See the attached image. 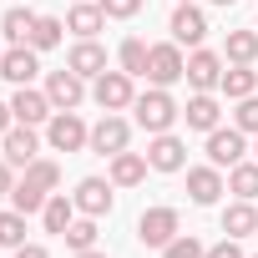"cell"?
Returning a JSON list of instances; mask_svg holds the SVG:
<instances>
[{"mask_svg":"<svg viewBox=\"0 0 258 258\" xmlns=\"http://www.w3.org/2000/svg\"><path fill=\"white\" fill-rule=\"evenodd\" d=\"M16 258H51V253H46L41 243H21V248H16Z\"/></svg>","mask_w":258,"mask_h":258,"instance_id":"37","label":"cell"},{"mask_svg":"<svg viewBox=\"0 0 258 258\" xmlns=\"http://www.w3.org/2000/svg\"><path fill=\"white\" fill-rule=\"evenodd\" d=\"M46 96H51L56 111H76V106L86 101V76H76L71 66H66V71H51V76H46Z\"/></svg>","mask_w":258,"mask_h":258,"instance_id":"7","label":"cell"},{"mask_svg":"<svg viewBox=\"0 0 258 258\" xmlns=\"http://www.w3.org/2000/svg\"><path fill=\"white\" fill-rule=\"evenodd\" d=\"M61 238H66L76 253H81V248H96V218H76V223H71Z\"/></svg>","mask_w":258,"mask_h":258,"instance_id":"32","label":"cell"},{"mask_svg":"<svg viewBox=\"0 0 258 258\" xmlns=\"http://www.w3.org/2000/svg\"><path fill=\"white\" fill-rule=\"evenodd\" d=\"M218 91H223V96H233V101H243V96H253V91H258V71H253V66H228Z\"/></svg>","mask_w":258,"mask_h":258,"instance_id":"24","label":"cell"},{"mask_svg":"<svg viewBox=\"0 0 258 258\" xmlns=\"http://www.w3.org/2000/svg\"><path fill=\"white\" fill-rule=\"evenodd\" d=\"M41 71V61H36V46H11L6 56H0V76L6 81H16V86H31V76Z\"/></svg>","mask_w":258,"mask_h":258,"instance_id":"16","label":"cell"},{"mask_svg":"<svg viewBox=\"0 0 258 258\" xmlns=\"http://www.w3.org/2000/svg\"><path fill=\"white\" fill-rule=\"evenodd\" d=\"M132 111H137V126H142V132H172V121L182 116V106L167 96V86H152V91H142L137 101H132Z\"/></svg>","mask_w":258,"mask_h":258,"instance_id":"1","label":"cell"},{"mask_svg":"<svg viewBox=\"0 0 258 258\" xmlns=\"http://www.w3.org/2000/svg\"><path fill=\"white\" fill-rule=\"evenodd\" d=\"M213 6H238V0H213Z\"/></svg>","mask_w":258,"mask_h":258,"instance_id":"41","label":"cell"},{"mask_svg":"<svg viewBox=\"0 0 258 258\" xmlns=\"http://www.w3.org/2000/svg\"><path fill=\"white\" fill-rule=\"evenodd\" d=\"M0 56H6V51H0Z\"/></svg>","mask_w":258,"mask_h":258,"instance_id":"43","label":"cell"},{"mask_svg":"<svg viewBox=\"0 0 258 258\" xmlns=\"http://www.w3.org/2000/svg\"><path fill=\"white\" fill-rule=\"evenodd\" d=\"M223 192H228V182H223L218 167H187V198H192L198 208H213Z\"/></svg>","mask_w":258,"mask_h":258,"instance_id":"14","label":"cell"},{"mask_svg":"<svg viewBox=\"0 0 258 258\" xmlns=\"http://www.w3.org/2000/svg\"><path fill=\"white\" fill-rule=\"evenodd\" d=\"M187 86L192 91H218L223 86V56L218 51H192L187 56Z\"/></svg>","mask_w":258,"mask_h":258,"instance_id":"12","label":"cell"},{"mask_svg":"<svg viewBox=\"0 0 258 258\" xmlns=\"http://www.w3.org/2000/svg\"><path fill=\"white\" fill-rule=\"evenodd\" d=\"M41 223H46V233H66V228L76 223V198L51 192V198H46V208H41Z\"/></svg>","mask_w":258,"mask_h":258,"instance_id":"21","label":"cell"},{"mask_svg":"<svg viewBox=\"0 0 258 258\" xmlns=\"http://www.w3.org/2000/svg\"><path fill=\"white\" fill-rule=\"evenodd\" d=\"M46 198H51V192H41V187H36V182H26V177L11 187V203H16V213H26V218H31V213H41V208H46Z\"/></svg>","mask_w":258,"mask_h":258,"instance_id":"30","label":"cell"},{"mask_svg":"<svg viewBox=\"0 0 258 258\" xmlns=\"http://www.w3.org/2000/svg\"><path fill=\"white\" fill-rule=\"evenodd\" d=\"M243 137L248 132H238V126H213V132H208V162L213 167H238L248 157V142Z\"/></svg>","mask_w":258,"mask_h":258,"instance_id":"6","label":"cell"},{"mask_svg":"<svg viewBox=\"0 0 258 258\" xmlns=\"http://www.w3.org/2000/svg\"><path fill=\"white\" fill-rule=\"evenodd\" d=\"M26 182H36L41 192H56L61 187V167L51 157H36V162H26Z\"/></svg>","mask_w":258,"mask_h":258,"instance_id":"29","label":"cell"},{"mask_svg":"<svg viewBox=\"0 0 258 258\" xmlns=\"http://www.w3.org/2000/svg\"><path fill=\"white\" fill-rule=\"evenodd\" d=\"M203 258H243V248H238V238H223V243H213Z\"/></svg>","mask_w":258,"mask_h":258,"instance_id":"36","label":"cell"},{"mask_svg":"<svg viewBox=\"0 0 258 258\" xmlns=\"http://www.w3.org/2000/svg\"><path fill=\"white\" fill-rule=\"evenodd\" d=\"M106 26V11H101V0H96V6H86V0H81V6H71V16H66V31H76L81 41H96V31Z\"/></svg>","mask_w":258,"mask_h":258,"instance_id":"20","label":"cell"},{"mask_svg":"<svg viewBox=\"0 0 258 258\" xmlns=\"http://www.w3.org/2000/svg\"><path fill=\"white\" fill-rule=\"evenodd\" d=\"M167 31H172L177 46H198V41L208 36V16L192 6V0H182V6L172 11V21H167Z\"/></svg>","mask_w":258,"mask_h":258,"instance_id":"11","label":"cell"},{"mask_svg":"<svg viewBox=\"0 0 258 258\" xmlns=\"http://www.w3.org/2000/svg\"><path fill=\"white\" fill-rule=\"evenodd\" d=\"M0 31H6V41H11V46H26V41H31V31H36V11L11 6L6 16H0Z\"/></svg>","mask_w":258,"mask_h":258,"instance_id":"23","label":"cell"},{"mask_svg":"<svg viewBox=\"0 0 258 258\" xmlns=\"http://www.w3.org/2000/svg\"><path fill=\"white\" fill-rule=\"evenodd\" d=\"M233 126H238V132H253V137H258V96H243V101H238Z\"/></svg>","mask_w":258,"mask_h":258,"instance_id":"33","label":"cell"},{"mask_svg":"<svg viewBox=\"0 0 258 258\" xmlns=\"http://www.w3.org/2000/svg\"><path fill=\"white\" fill-rule=\"evenodd\" d=\"M126 142H132V126H126L116 111H106V116L91 126V152H101V157H116V152H126Z\"/></svg>","mask_w":258,"mask_h":258,"instance_id":"8","label":"cell"},{"mask_svg":"<svg viewBox=\"0 0 258 258\" xmlns=\"http://www.w3.org/2000/svg\"><path fill=\"white\" fill-rule=\"evenodd\" d=\"M11 126H16V111H11V101H0V137H6Z\"/></svg>","mask_w":258,"mask_h":258,"instance_id":"38","label":"cell"},{"mask_svg":"<svg viewBox=\"0 0 258 258\" xmlns=\"http://www.w3.org/2000/svg\"><path fill=\"white\" fill-rule=\"evenodd\" d=\"M91 101H96L101 111H126V106L137 101V86H132L126 71H101V76L91 81Z\"/></svg>","mask_w":258,"mask_h":258,"instance_id":"2","label":"cell"},{"mask_svg":"<svg viewBox=\"0 0 258 258\" xmlns=\"http://www.w3.org/2000/svg\"><path fill=\"white\" fill-rule=\"evenodd\" d=\"M26 243V213H0V248H21Z\"/></svg>","mask_w":258,"mask_h":258,"instance_id":"31","label":"cell"},{"mask_svg":"<svg viewBox=\"0 0 258 258\" xmlns=\"http://www.w3.org/2000/svg\"><path fill=\"white\" fill-rule=\"evenodd\" d=\"M66 66H71L76 76H86V81H96V76L106 71V51H101L96 41H76V46H71V56H66Z\"/></svg>","mask_w":258,"mask_h":258,"instance_id":"18","label":"cell"},{"mask_svg":"<svg viewBox=\"0 0 258 258\" xmlns=\"http://www.w3.org/2000/svg\"><path fill=\"white\" fill-rule=\"evenodd\" d=\"M253 162H258V142H253Z\"/></svg>","mask_w":258,"mask_h":258,"instance_id":"42","label":"cell"},{"mask_svg":"<svg viewBox=\"0 0 258 258\" xmlns=\"http://www.w3.org/2000/svg\"><path fill=\"white\" fill-rule=\"evenodd\" d=\"M223 233H228V238H248V233H258V208H253L248 198H238L233 208H223Z\"/></svg>","mask_w":258,"mask_h":258,"instance_id":"22","label":"cell"},{"mask_svg":"<svg viewBox=\"0 0 258 258\" xmlns=\"http://www.w3.org/2000/svg\"><path fill=\"white\" fill-rule=\"evenodd\" d=\"M223 56H228L233 66H253V61H258V31H228Z\"/></svg>","mask_w":258,"mask_h":258,"instance_id":"25","label":"cell"},{"mask_svg":"<svg viewBox=\"0 0 258 258\" xmlns=\"http://www.w3.org/2000/svg\"><path fill=\"white\" fill-rule=\"evenodd\" d=\"M182 116H187L192 132H213V126L223 121V106H218V96H213V91H198V96H187Z\"/></svg>","mask_w":258,"mask_h":258,"instance_id":"17","label":"cell"},{"mask_svg":"<svg viewBox=\"0 0 258 258\" xmlns=\"http://www.w3.org/2000/svg\"><path fill=\"white\" fill-rule=\"evenodd\" d=\"M147 152H116L111 157V187H137L142 177H147Z\"/></svg>","mask_w":258,"mask_h":258,"instance_id":"19","label":"cell"},{"mask_svg":"<svg viewBox=\"0 0 258 258\" xmlns=\"http://www.w3.org/2000/svg\"><path fill=\"white\" fill-rule=\"evenodd\" d=\"M61 36H66V21H56V16H36V31H31V41H26V46L51 51V46H61Z\"/></svg>","mask_w":258,"mask_h":258,"instance_id":"27","label":"cell"},{"mask_svg":"<svg viewBox=\"0 0 258 258\" xmlns=\"http://www.w3.org/2000/svg\"><path fill=\"white\" fill-rule=\"evenodd\" d=\"M46 142H51L56 152H81V147H91V126H86L76 111H56V116L46 121Z\"/></svg>","mask_w":258,"mask_h":258,"instance_id":"3","label":"cell"},{"mask_svg":"<svg viewBox=\"0 0 258 258\" xmlns=\"http://www.w3.org/2000/svg\"><path fill=\"white\" fill-rule=\"evenodd\" d=\"M101 11H106V21H132L142 11V0H101Z\"/></svg>","mask_w":258,"mask_h":258,"instance_id":"35","label":"cell"},{"mask_svg":"<svg viewBox=\"0 0 258 258\" xmlns=\"http://www.w3.org/2000/svg\"><path fill=\"white\" fill-rule=\"evenodd\" d=\"M11 187H16V182H11V162L0 157V198H11Z\"/></svg>","mask_w":258,"mask_h":258,"instance_id":"39","label":"cell"},{"mask_svg":"<svg viewBox=\"0 0 258 258\" xmlns=\"http://www.w3.org/2000/svg\"><path fill=\"white\" fill-rule=\"evenodd\" d=\"M147 162H152V172H182L187 167V142L172 137V132H157L152 147H147Z\"/></svg>","mask_w":258,"mask_h":258,"instance_id":"10","label":"cell"},{"mask_svg":"<svg viewBox=\"0 0 258 258\" xmlns=\"http://www.w3.org/2000/svg\"><path fill=\"white\" fill-rule=\"evenodd\" d=\"M11 111H16V121H21V126H41V121H51V116H56L51 96H46V91H31V86H16Z\"/></svg>","mask_w":258,"mask_h":258,"instance_id":"9","label":"cell"},{"mask_svg":"<svg viewBox=\"0 0 258 258\" xmlns=\"http://www.w3.org/2000/svg\"><path fill=\"white\" fill-rule=\"evenodd\" d=\"M71 198H76V213L101 218V213H111V177H81Z\"/></svg>","mask_w":258,"mask_h":258,"instance_id":"13","label":"cell"},{"mask_svg":"<svg viewBox=\"0 0 258 258\" xmlns=\"http://www.w3.org/2000/svg\"><path fill=\"white\" fill-rule=\"evenodd\" d=\"M116 56H121V71H126V76H147V56H152V46H147L142 36H126Z\"/></svg>","mask_w":258,"mask_h":258,"instance_id":"26","label":"cell"},{"mask_svg":"<svg viewBox=\"0 0 258 258\" xmlns=\"http://www.w3.org/2000/svg\"><path fill=\"white\" fill-rule=\"evenodd\" d=\"M76 258H106V253H96V248H81V253H76Z\"/></svg>","mask_w":258,"mask_h":258,"instance_id":"40","label":"cell"},{"mask_svg":"<svg viewBox=\"0 0 258 258\" xmlns=\"http://www.w3.org/2000/svg\"><path fill=\"white\" fill-rule=\"evenodd\" d=\"M0 152H6V162L11 167H26V162H36V152H41V142H36V126H11L6 137H0Z\"/></svg>","mask_w":258,"mask_h":258,"instance_id":"15","label":"cell"},{"mask_svg":"<svg viewBox=\"0 0 258 258\" xmlns=\"http://www.w3.org/2000/svg\"><path fill=\"white\" fill-rule=\"evenodd\" d=\"M228 192H238V198H258V162H238V167H228Z\"/></svg>","mask_w":258,"mask_h":258,"instance_id":"28","label":"cell"},{"mask_svg":"<svg viewBox=\"0 0 258 258\" xmlns=\"http://www.w3.org/2000/svg\"><path fill=\"white\" fill-rule=\"evenodd\" d=\"M177 228H182L177 208H147V213L137 218V238H142V248H167V243L177 238Z\"/></svg>","mask_w":258,"mask_h":258,"instance_id":"5","label":"cell"},{"mask_svg":"<svg viewBox=\"0 0 258 258\" xmlns=\"http://www.w3.org/2000/svg\"><path fill=\"white\" fill-rule=\"evenodd\" d=\"M182 76H187V56H182V46H177V41L152 46V56H147V81H152V86H172V81H182Z\"/></svg>","mask_w":258,"mask_h":258,"instance_id":"4","label":"cell"},{"mask_svg":"<svg viewBox=\"0 0 258 258\" xmlns=\"http://www.w3.org/2000/svg\"><path fill=\"white\" fill-rule=\"evenodd\" d=\"M162 253H167V258H203L208 248H203V243H198L192 233H177V238H172V243H167Z\"/></svg>","mask_w":258,"mask_h":258,"instance_id":"34","label":"cell"}]
</instances>
